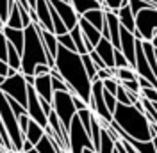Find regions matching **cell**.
<instances>
[{
	"instance_id": "6da1fadb",
	"label": "cell",
	"mask_w": 157,
	"mask_h": 153,
	"mask_svg": "<svg viewBox=\"0 0 157 153\" xmlns=\"http://www.w3.org/2000/svg\"><path fill=\"white\" fill-rule=\"evenodd\" d=\"M61 78L68 84L70 93L73 96H78L82 102H86L89 105V100H91V80H89L88 73L84 69L82 64V59L78 54L75 52H70L66 48L59 47L57 55H56V68Z\"/></svg>"
},
{
	"instance_id": "7a4b0ae2",
	"label": "cell",
	"mask_w": 157,
	"mask_h": 153,
	"mask_svg": "<svg viewBox=\"0 0 157 153\" xmlns=\"http://www.w3.org/2000/svg\"><path fill=\"white\" fill-rule=\"evenodd\" d=\"M113 121L123 130V137L132 141H154L155 135L150 130V121L141 110H137L134 105H116V110L113 114ZM121 137V139H123Z\"/></svg>"
},
{
	"instance_id": "3957f363",
	"label": "cell",
	"mask_w": 157,
	"mask_h": 153,
	"mask_svg": "<svg viewBox=\"0 0 157 153\" xmlns=\"http://www.w3.org/2000/svg\"><path fill=\"white\" fill-rule=\"evenodd\" d=\"M25 32V45H23V54H21V75H32L34 76V68L38 64H48L47 62V52L41 43V36H39V25L32 23Z\"/></svg>"
},
{
	"instance_id": "277c9868",
	"label": "cell",
	"mask_w": 157,
	"mask_h": 153,
	"mask_svg": "<svg viewBox=\"0 0 157 153\" xmlns=\"http://www.w3.org/2000/svg\"><path fill=\"white\" fill-rule=\"evenodd\" d=\"M0 119H2V123H4L6 130H7V135H9V139H11L14 153H21L25 135L21 134V130H20V126H18V119H16L14 112L11 110L9 103H7V98H6V95L2 91H0Z\"/></svg>"
},
{
	"instance_id": "5b68a950",
	"label": "cell",
	"mask_w": 157,
	"mask_h": 153,
	"mask_svg": "<svg viewBox=\"0 0 157 153\" xmlns=\"http://www.w3.org/2000/svg\"><path fill=\"white\" fill-rule=\"evenodd\" d=\"M52 110L56 112L57 119L61 121L63 128L68 132L71 119L75 118L77 110L73 105V95H70L66 91H61V93H54V102H52Z\"/></svg>"
},
{
	"instance_id": "8992f818",
	"label": "cell",
	"mask_w": 157,
	"mask_h": 153,
	"mask_svg": "<svg viewBox=\"0 0 157 153\" xmlns=\"http://www.w3.org/2000/svg\"><path fill=\"white\" fill-rule=\"evenodd\" d=\"M157 32V9H145L136 14V32L139 41H152Z\"/></svg>"
},
{
	"instance_id": "52a82bcc",
	"label": "cell",
	"mask_w": 157,
	"mask_h": 153,
	"mask_svg": "<svg viewBox=\"0 0 157 153\" xmlns=\"http://www.w3.org/2000/svg\"><path fill=\"white\" fill-rule=\"evenodd\" d=\"M27 89H29V86L21 73L11 76V78H6L4 84L0 86V91L4 95L14 102H18L21 107H27Z\"/></svg>"
},
{
	"instance_id": "ba28073f",
	"label": "cell",
	"mask_w": 157,
	"mask_h": 153,
	"mask_svg": "<svg viewBox=\"0 0 157 153\" xmlns=\"http://www.w3.org/2000/svg\"><path fill=\"white\" fill-rule=\"evenodd\" d=\"M68 139H70V153H82L84 150H95L91 139H89V134L80 125L77 114L71 119V125H70L68 130Z\"/></svg>"
},
{
	"instance_id": "9c48e42d",
	"label": "cell",
	"mask_w": 157,
	"mask_h": 153,
	"mask_svg": "<svg viewBox=\"0 0 157 153\" xmlns=\"http://www.w3.org/2000/svg\"><path fill=\"white\" fill-rule=\"evenodd\" d=\"M25 109H27V114H29V118L34 123H38L41 128H47L48 126V118L45 116L43 109H41L39 96L36 95L34 86H29V89H27V107Z\"/></svg>"
},
{
	"instance_id": "30bf717a",
	"label": "cell",
	"mask_w": 157,
	"mask_h": 153,
	"mask_svg": "<svg viewBox=\"0 0 157 153\" xmlns=\"http://www.w3.org/2000/svg\"><path fill=\"white\" fill-rule=\"evenodd\" d=\"M48 4L56 9V13L59 14V18L63 20V23L66 25L68 32L73 27L78 25V20H80V14L73 9V6L70 2H64V0H48Z\"/></svg>"
},
{
	"instance_id": "8fae6325",
	"label": "cell",
	"mask_w": 157,
	"mask_h": 153,
	"mask_svg": "<svg viewBox=\"0 0 157 153\" xmlns=\"http://www.w3.org/2000/svg\"><path fill=\"white\" fill-rule=\"evenodd\" d=\"M120 52L127 59L128 66H136V36L125 29H120Z\"/></svg>"
},
{
	"instance_id": "7c38bea8",
	"label": "cell",
	"mask_w": 157,
	"mask_h": 153,
	"mask_svg": "<svg viewBox=\"0 0 157 153\" xmlns=\"http://www.w3.org/2000/svg\"><path fill=\"white\" fill-rule=\"evenodd\" d=\"M39 25V23H38ZM39 36H41V43H43V48L47 52V62L48 66L54 69L56 68V55H57L59 50V43H57V36L52 34V32H47L39 27Z\"/></svg>"
},
{
	"instance_id": "4fadbf2b",
	"label": "cell",
	"mask_w": 157,
	"mask_h": 153,
	"mask_svg": "<svg viewBox=\"0 0 157 153\" xmlns=\"http://www.w3.org/2000/svg\"><path fill=\"white\" fill-rule=\"evenodd\" d=\"M32 9L36 11V16H38V23L39 27L47 32H52L54 34V25H52V16H50V4L48 0H36L34 7Z\"/></svg>"
},
{
	"instance_id": "5bb4252c",
	"label": "cell",
	"mask_w": 157,
	"mask_h": 153,
	"mask_svg": "<svg viewBox=\"0 0 157 153\" xmlns=\"http://www.w3.org/2000/svg\"><path fill=\"white\" fill-rule=\"evenodd\" d=\"M34 89H36V95L39 96V100H45L48 103L54 102V89H52V78H50V75L36 76Z\"/></svg>"
},
{
	"instance_id": "9a60e30c",
	"label": "cell",
	"mask_w": 157,
	"mask_h": 153,
	"mask_svg": "<svg viewBox=\"0 0 157 153\" xmlns=\"http://www.w3.org/2000/svg\"><path fill=\"white\" fill-rule=\"evenodd\" d=\"M2 32H4V36L7 39V43H9L11 47H14V50L21 55L23 54V45H25V32L18 30V29H9L6 25H4Z\"/></svg>"
},
{
	"instance_id": "2e32d148",
	"label": "cell",
	"mask_w": 157,
	"mask_h": 153,
	"mask_svg": "<svg viewBox=\"0 0 157 153\" xmlns=\"http://www.w3.org/2000/svg\"><path fill=\"white\" fill-rule=\"evenodd\" d=\"M95 52L98 54V57L104 61V64L107 68H114V52H116V48L111 45V41L102 39L98 43V47L95 48Z\"/></svg>"
},
{
	"instance_id": "e0dca14e",
	"label": "cell",
	"mask_w": 157,
	"mask_h": 153,
	"mask_svg": "<svg viewBox=\"0 0 157 153\" xmlns=\"http://www.w3.org/2000/svg\"><path fill=\"white\" fill-rule=\"evenodd\" d=\"M78 27H80V30H82V36H84V39H86V41H89L93 47L97 48L98 43L102 41V34H100V30H97L93 25H89L86 20H82V16H80V20H78Z\"/></svg>"
},
{
	"instance_id": "ac0fdd59",
	"label": "cell",
	"mask_w": 157,
	"mask_h": 153,
	"mask_svg": "<svg viewBox=\"0 0 157 153\" xmlns=\"http://www.w3.org/2000/svg\"><path fill=\"white\" fill-rule=\"evenodd\" d=\"M118 20H120V27L121 29L128 30V32H136V16L132 14V11L128 6L125 7H121V9L118 11Z\"/></svg>"
},
{
	"instance_id": "d6986e66",
	"label": "cell",
	"mask_w": 157,
	"mask_h": 153,
	"mask_svg": "<svg viewBox=\"0 0 157 153\" xmlns=\"http://www.w3.org/2000/svg\"><path fill=\"white\" fill-rule=\"evenodd\" d=\"M82 20H86L89 25H93L97 30H102L104 21H105V13L102 9H91V11L82 14Z\"/></svg>"
},
{
	"instance_id": "ffe728a7",
	"label": "cell",
	"mask_w": 157,
	"mask_h": 153,
	"mask_svg": "<svg viewBox=\"0 0 157 153\" xmlns=\"http://www.w3.org/2000/svg\"><path fill=\"white\" fill-rule=\"evenodd\" d=\"M6 27L23 30V21H21V14H20V7H18V4H16V0L11 4L9 16H7V21H6Z\"/></svg>"
},
{
	"instance_id": "44dd1931",
	"label": "cell",
	"mask_w": 157,
	"mask_h": 153,
	"mask_svg": "<svg viewBox=\"0 0 157 153\" xmlns=\"http://www.w3.org/2000/svg\"><path fill=\"white\" fill-rule=\"evenodd\" d=\"M68 2L80 16L91 9H102V2H98V0H68Z\"/></svg>"
},
{
	"instance_id": "7402d4cb",
	"label": "cell",
	"mask_w": 157,
	"mask_h": 153,
	"mask_svg": "<svg viewBox=\"0 0 157 153\" xmlns=\"http://www.w3.org/2000/svg\"><path fill=\"white\" fill-rule=\"evenodd\" d=\"M43 137H45V128H41L38 123H34V121L30 119L29 130H27V134H25V139H27V141H29V143L36 148V144H38Z\"/></svg>"
},
{
	"instance_id": "603a6c76",
	"label": "cell",
	"mask_w": 157,
	"mask_h": 153,
	"mask_svg": "<svg viewBox=\"0 0 157 153\" xmlns=\"http://www.w3.org/2000/svg\"><path fill=\"white\" fill-rule=\"evenodd\" d=\"M114 146H116V143H114V141H113V137L107 134V128H102L100 146H98L97 153H114Z\"/></svg>"
},
{
	"instance_id": "cb8c5ba5",
	"label": "cell",
	"mask_w": 157,
	"mask_h": 153,
	"mask_svg": "<svg viewBox=\"0 0 157 153\" xmlns=\"http://www.w3.org/2000/svg\"><path fill=\"white\" fill-rule=\"evenodd\" d=\"M70 36L73 39V45H75V50H77L78 55H86L88 52H86V45H84V36H82V30L80 27H73V29L70 30Z\"/></svg>"
},
{
	"instance_id": "d4e9b609",
	"label": "cell",
	"mask_w": 157,
	"mask_h": 153,
	"mask_svg": "<svg viewBox=\"0 0 157 153\" xmlns=\"http://www.w3.org/2000/svg\"><path fill=\"white\" fill-rule=\"evenodd\" d=\"M121 141L128 143L137 153H157L155 151V146H154V141H145V143H141V141H132V139H127V137H123Z\"/></svg>"
},
{
	"instance_id": "484cf974",
	"label": "cell",
	"mask_w": 157,
	"mask_h": 153,
	"mask_svg": "<svg viewBox=\"0 0 157 153\" xmlns=\"http://www.w3.org/2000/svg\"><path fill=\"white\" fill-rule=\"evenodd\" d=\"M6 62H7L9 68L16 69V71L21 69V55L14 50V47H11L9 43H7V59H6Z\"/></svg>"
},
{
	"instance_id": "4316f807",
	"label": "cell",
	"mask_w": 157,
	"mask_h": 153,
	"mask_svg": "<svg viewBox=\"0 0 157 153\" xmlns=\"http://www.w3.org/2000/svg\"><path fill=\"white\" fill-rule=\"evenodd\" d=\"M102 2V11L104 13H114L118 14V11L121 9V7H125L128 6V0H100Z\"/></svg>"
},
{
	"instance_id": "83f0119b",
	"label": "cell",
	"mask_w": 157,
	"mask_h": 153,
	"mask_svg": "<svg viewBox=\"0 0 157 153\" xmlns=\"http://www.w3.org/2000/svg\"><path fill=\"white\" fill-rule=\"evenodd\" d=\"M50 78H52V89H54V93H61V91L70 93L68 84L61 78V75H59L56 69H52V71H50ZM70 95H71V93H70Z\"/></svg>"
},
{
	"instance_id": "f1b7e54d",
	"label": "cell",
	"mask_w": 157,
	"mask_h": 153,
	"mask_svg": "<svg viewBox=\"0 0 157 153\" xmlns=\"http://www.w3.org/2000/svg\"><path fill=\"white\" fill-rule=\"evenodd\" d=\"M128 7H130V11H132L134 16H136L137 13L145 11V9H157L155 4L147 2V0H128Z\"/></svg>"
},
{
	"instance_id": "f546056e",
	"label": "cell",
	"mask_w": 157,
	"mask_h": 153,
	"mask_svg": "<svg viewBox=\"0 0 157 153\" xmlns=\"http://www.w3.org/2000/svg\"><path fill=\"white\" fill-rule=\"evenodd\" d=\"M114 78H116L120 84H123V82L136 80L137 75H136V71H134L132 68H121V69H116V73H114Z\"/></svg>"
},
{
	"instance_id": "4dcf8cb0",
	"label": "cell",
	"mask_w": 157,
	"mask_h": 153,
	"mask_svg": "<svg viewBox=\"0 0 157 153\" xmlns=\"http://www.w3.org/2000/svg\"><path fill=\"white\" fill-rule=\"evenodd\" d=\"M80 59H82V64H84V69H86V73H88L89 80H91V84L93 82H97V66L93 64V61H91V57H89V54H86V55H80Z\"/></svg>"
},
{
	"instance_id": "1f68e13d",
	"label": "cell",
	"mask_w": 157,
	"mask_h": 153,
	"mask_svg": "<svg viewBox=\"0 0 157 153\" xmlns=\"http://www.w3.org/2000/svg\"><path fill=\"white\" fill-rule=\"evenodd\" d=\"M36 150H38V153H57V148H56L54 141L50 137H47V135L36 144Z\"/></svg>"
},
{
	"instance_id": "d6a6232c",
	"label": "cell",
	"mask_w": 157,
	"mask_h": 153,
	"mask_svg": "<svg viewBox=\"0 0 157 153\" xmlns=\"http://www.w3.org/2000/svg\"><path fill=\"white\" fill-rule=\"evenodd\" d=\"M93 110H89V109H84V110H78L77 112V118H78V121H80V125L84 126V130L86 132H91V119H93Z\"/></svg>"
},
{
	"instance_id": "836d02e7",
	"label": "cell",
	"mask_w": 157,
	"mask_h": 153,
	"mask_svg": "<svg viewBox=\"0 0 157 153\" xmlns=\"http://www.w3.org/2000/svg\"><path fill=\"white\" fill-rule=\"evenodd\" d=\"M57 43L59 47L66 48V50H70V52H75L77 54V50H75V45H73V39H71V36L68 34H63V36H57Z\"/></svg>"
},
{
	"instance_id": "e575fe53",
	"label": "cell",
	"mask_w": 157,
	"mask_h": 153,
	"mask_svg": "<svg viewBox=\"0 0 157 153\" xmlns=\"http://www.w3.org/2000/svg\"><path fill=\"white\" fill-rule=\"evenodd\" d=\"M114 96H116V102L120 103V105H132V103H130V98H128L127 89L121 86V84L118 86V91H116V95Z\"/></svg>"
},
{
	"instance_id": "d590c367",
	"label": "cell",
	"mask_w": 157,
	"mask_h": 153,
	"mask_svg": "<svg viewBox=\"0 0 157 153\" xmlns=\"http://www.w3.org/2000/svg\"><path fill=\"white\" fill-rule=\"evenodd\" d=\"M14 0H0V20H2V23L6 25V21H7V16H9V9H11V4H13Z\"/></svg>"
},
{
	"instance_id": "8d00e7d4",
	"label": "cell",
	"mask_w": 157,
	"mask_h": 153,
	"mask_svg": "<svg viewBox=\"0 0 157 153\" xmlns=\"http://www.w3.org/2000/svg\"><path fill=\"white\" fill-rule=\"evenodd\" d=\"M102 84H104V91H105V93H111V95H116L118 86H120V82H118L116 78H107V80H104Z\"/></svg>"
},
{
	"instance_id": "74e56055",
	"label": "cell",
	"mask_w": 157,
	"mask_h": 153,
	"mask_svg": "<svg viewBox=\"0 0 157 153\" xmlns=\"http://www.w3.org/2000/svg\"><path fill=\"white\" fill-rule=\"evenodd\" d=\"M104 102H105V105H107L109 112H111V114H114V110H116V105H118L116 96L111 95V93H105V91H104Z\"/></svg>"
},
{
	"instance_id": "f35d334b",
	"label": "cell",
	"mask_w": 157,
	"mask_h": 153,
	"mask_svg": "<svg viewBox=\"0 0 157 153\" xmlns=\"http://www.w3.org/2000/svg\"><path fill=\"white\" fill-rule=\"evenodd\" d=\"M114 68L116 69H121V68H130L127 62V59L123 57V54L120 52V50H116L114 52Z\"/></svg>"
},
{
	"instance_id": "ab89813d",
	"label": "cell",
	"mask_w": 157,
	"mask_h": 153,
	"mask_svg": "<svg viewBox=\"0 0 157 153\" xmlns=\"http://www.w3.org/2000/svg\"><path fill=\"white\" fill-rule=\"evenodd\" d=\"M141 98H145L152 103H157V89L150 87V89H141Z\"/></svg>"
},
{
	"instance_id": "60d3db41",
	"label": "cell",
	"mask_w": 157,
	"mask_h": 153,
	"mask_svg": "<svg viewBox=\"0 0 157 153\" xmlns=\"http://www.w3.org/2000/svg\"><path fill=\"white\" fill-rule=\"evenodd\" d=\"M121 86L125 87L128 93H134V95L141 96V87H139V84H137V78H136V80H130V82H123Z\"/></svg>"
},
{
	"instance_id": "b9f144b4",
	"label": "cell",
	"mask_w": 157,
	"mask_h": 153,
	"mask_svg": "<svg viewBox=\"0 0 157 153\" xmlns=\"http://www.w3.org/2000/svg\"><path fill=\"white\" fill-rule=\"evenodd\" d=\"M0 59L2 61L7 59V39H6L2 30H0Z\"/></svg>"
},
{
	"instance_id": "7bdbcfd3",
	"label": "cell",
	"mask_w": 157,
	"mask_h": 153,
	"mask_svg": "<svg viewBox=\"0 0 157 153\" xmlns=\"http://www.w3.org/2000/svg\"><path fill=\"white\" fill-rule=\"evenodd\" d=\"M29 123H30L29 114H23V116H20L18 118V126H20V130H21V134L23 135L27 134V130H29Z\"/></svg>"
},
{
	"instance_id": "ee69618b",
	"label": "cell",
	"mask_w": 157,
	"mask_h": 153,
	"mask_svg": "<svg viewBox=\"0 0 157 153\" xmlns=\"http://www.w3.org/2000/svg\"><path fill=\"white\" fill-rule=\"evenodd\" d=\"M50 71H52V68L48 64H38V66L34 68V76H45V75H50Z\"/></svg>"
},
{
	"instance_id": "f6af8a7d",
	"label": "cell",
	"mask_w": 157,
	"mask_h": 153,
	"mask_svg": "<svg viewBox=\"0 0 157 153\" xmlns=\"http://www.w3.org/2000/svg\"><path fill=\"white\" fill-rule=\"evenodd\" d=\"M89 57H91V61H93V64L97 66V69H105V68H107L105 64H104V61L98 57V54L95 52V50H93V52L89 54Z\"/></svg>"
},
{
	"instance_id": "bcb514c9",
	"label": "cell",
	"mask_w": 157,
	"mask_h": 153,
	"mask_svg": "<svg viewBox=\"0 0 157 153\" xmlns=\"http://www.w3.org/2000/svg\"><path fill=\"white\" fill-rule=\"evenodd\" d=\"M73 105H75V110H77V112H78V110H84V109H89L88 103H86V102H82L78 96H73Z\"/></svg>"
},
{
	"instance_id": "7dc6e473",
	"label": "cell",
	"mask_w": 157,
	"mask_h": 153,
	"mask_svg": "<svg viewBox=\"0 0 157 153\" xmlns=\"http://www.w3.org/2000/svg\"><path fill=\"white\" fill-rule=\"evenodd\" d=\"M39 103H41V109H43V112H45V116L48 118L50 112H52V103H48V102H45V100H39Z\"/></svg>"
},
{
	"instance_id": "c3c4849f",
	"label": "cell",
	"mask_w": 157,
	"mask_h": 153,
	"mask_svg": "<svg viewBox=\"0 0 157 153\" xmlns=\"http://www.w3.org/2000/svg\"><path fill=\"white\" fill-rule=\"evenodd\" d=\"M137 84H139V87H141V89H150V87H154L147 80V78H141V76H137ZM154 89H155V87H154Z\"/></svg>"
},
{
	"instance_id": "681fc988",
	"label": "cell",
	"mask_w": 157,
	"mask_h": 153,
	"mask_svg": "<svg viewBox=\"0 0 157 153\" xmlns=\"http://www.w3.org/2000/svg\"><path fill=\"white\" fill-rule=\"evenodd\" d=\"M7 69H9V66H7V62L0 59V76H4V78H7Z\"/></svg>"
},
{
	"instance_id": "f907efd6",
	"label": "cell",
	"mask_w": 157,
	"mask_h": 153,
	"mask_svg": "<svg viewBox=\"0 0 157 153\" xmlns=\"http://www.w3.org/2000/svg\"><path fill=\"white\" fill-rule=\"evenodd\" d=\"M30 150H34V146H32V144H30L29 141L25 139V141H23V148H21V153H27V151H30Z\"/></svg>"
},
{
	"instance_id": "816d5d0a",
	"label": "cell",
	"mask_w": 157,
	"mask_h": 153,
	"mask_svg": "<svg viewBox=\"0 0 157 153\" xmlns=\"http://www.w3.org/2000/svg\"><path fill=\"white\" fill-rule=\"evenodd\" d=\"M25 76V82H27V86H34V82H36V76L32 75H23Z\"/></svg>"
},
{
	"instance_id": "f5cc1de1",
	"label": "cell",
	"mask_w": 157,
	"mask_h": 153,
	"mask_svg": "<svg viewBox=\"0 0 157 153\" xmlns=\"http://www.w3.org/2000/svg\"><path fill=\"white\" fill-rule=\"evenodd\" d=\"M20 71H16V69H13V68H9L7 69V78H11V76H14V75H18Z\"/></svg>"
},
{
	"instance_id": "db71d44e",
	"label": "cell",
	"mask_w": 157,
	"mask_h": 153,
	"mask_svg": "<svg viewBox=\"0 0 157 153\" xmlns=\"http://www.w3.org/2000/svg\"><path fill=\"white\" fill-rule=\"evenodd\" d=\"M150 43H152V47H154V50L157 52V32H155V36L152 38V41H150Z\"/></svg>"
},
{
	"instance_id": "11a10c76",
	"label": "cell",
	"mask_w": 157,
	"mask_h": 153,
	"mask_svg": "<svg viewBox=\"0 0 157 153\" xmlns=\"http://www.w3.org/2000/svg\"><path fill=\"white\" fill-rule=\"evenodd\" d=\"M27 2H29V6H30V7H34V4H36V0H27Z\"/></svg>"
},
{
	"instance_id": "9f6ffc18",
	"label": "cell",
	"mask_w": 157,
	"mask_h": 153,
	"mask_svg": "<svg viewBox=\"0 0 157 153\" xmlns=\"http://www.w3.org/2000/svg\"><path fill=\"white\" fill-rule=\"evenodd\" d=\"M0 153H7V151H6V148H4L2 144H0ZM11 153H13V151H11Z\"/></svg>"
},
{
	"instance_id": "6f0895ef",
	"label": "cell",
	"mask_w": 157,
	"mask_h": 153,
	"mask_svg": "<svg viewBox=\"0 0 157 153\" xmlns=\"http://www.w3.org/2000/svg\"><path fill=\"white\" fill-rule=\"evenodd\" d=\"M82 153H97V151H95V150H84Z\"/></svg>"
},
{
	"instance_id": "680465c9",
	"label": "cell",
	"mask_w": 157,
	"mask_h": 153,
	"mask_svg": "<svg viewBox=\"0 0 157 153\" xmlns=\"http://www.w3.org/2000/svg\"><path fill=\"white\" fill-rule=\"evenodd\" d=\"M154 146H155V151H157V137H154Z\"/></svg>"
},
{
	"instance_id": "91938a15",
	"label": "cell",
	"mask_w": 157,
	"mask_h": 153,
	"mask_svg": "<svg viewBox=\"0 0 157 153\" xmlns=\"http://www.w3.org/2000/svg\"><path fill=\"white\" fill-rule=\"evenodd\" d=\"M4 80H6V78H4V76H0V86L4 84Z\"/></svg>"
},
{
	"instance_id": "94428289",
	"label": "cell",
	"mask_w": 157,
	"mask_h": 153,
	"mask_svg": "<svg viewBox=\"0 0 157 153\" xmlns=\"http://www.w3.org/2000/svg\"><path fill=\"white\" fill-rule=\"evenodd\" d=\"M27 153H38V150L34 148V150H30V151H27Z\"/></svg>"
},
{
	"instance_id": "6125c7cd",
	"label": "cell",
	"mask_w": 157,
	"mask_h": 153,
	"mask_svg": "<svg viewBox=\"0 0 157 153\" xmlns=\"http://www.w3.org/2000/svg\"><path fill=\"white\" fill-rule=\"evenodd\" d=\"M147 2H152V4H155L157 6V0H147Z\"/></svg>"
},
{
	"instance_id": "be15d7a7",
	"label": "cell",
	"mask_w": 157,
	"mask_h": 153,
	"mask_svg": "<svg viewBox=\"0 0 157 153\" xmlns=\"http://www.w3.org/2000/svg\"><path fill=\"white\" fill-rule=\"evenodd\" d=\"M4 29V23H2V20H0V30Z\"/></svg>"
},
{
	"instance_id": "e7e4bbea",
	"label": "cell",
	"mask_w": 157,
	"mask_h": 153,
	"mask_svg": "<svg viewBox=\"0 0 157 153\" xmlns=\"http://www.w3.org/2000/svg\"><path fill=\"white\" fill-rule=\"evenodd\" d=\"M114 153H118V151H116V146H114Z\"/></svg>"
},
{
	"instance_id": "03108f58",
	"label": "cell",
	"mask_w": 157,
	"mask_h": 153,
	"mask_svg": "<svg viewBox=\"0 0 157 153\" xmlns=\"http://www.w3.org/2000/svg\"><path fill=\"white\" fill-rule=\"evenodd\" d=\"M64 2H68V0H64Z\"/></svg>"
},
{
	"instance_id": "003e7915",
	"label": "cell",
	"mask_w": 157,
	"mask_h": 153,
	"mask_svg": "<svg viewBox=\"0 0 157 153\" xmlns=\"http://www.w3.org/2000/svg\"><path fill=\"white\" fill-rule=\"evenodd\" d=\"M13 153H14V151H13Z\"/></svg>"
}]
</instances>
